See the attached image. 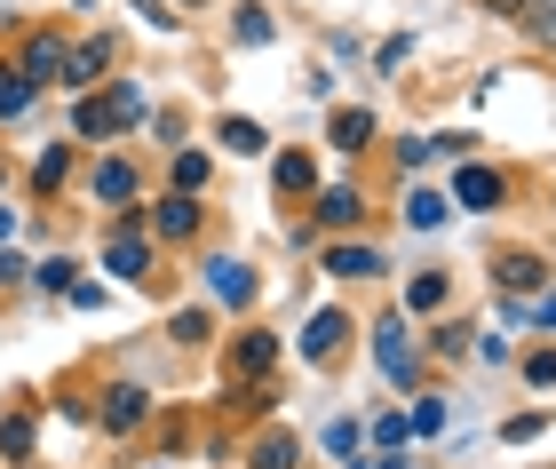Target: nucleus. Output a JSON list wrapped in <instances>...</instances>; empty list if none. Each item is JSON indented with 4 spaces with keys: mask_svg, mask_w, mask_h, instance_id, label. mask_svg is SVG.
<instances>
[{
    "mask_svg": "<svg viewBox=\"0 0 556 469\" xmlns=\"http://www.w3.org/2000/svg\"><path fill=\"white\" fill-rule=\"evenodd\" d=\"M104 64H112V40H80L64 56V88H96V72H104Z\"/></svg>",
    "mask_w": 556,
    "mask_h": 469,
    "instance_id": "nucleus-7",
    "label": "nucleus"
},
{
    "mask_svg": "<svg viewBox=\"0 0 556 469\" xmlns=\"http://www.w3.org/2000/svg\"><path fill=\"white\" fill-rule=\"evenodd\" d=\"M191 9H199V0H191Z\"/></svg>",
    "mask_w": 556,
    "mask_h": 469,
    "instance_id": "nucleus-33",
    "label": "nucleus"
},
{
    "mask_svg": "<svg viewBox=\"0 0 556 469\" xmlns=\"http://www.w3.org/2000/svg\"><path fill=\"white\" fill-rule=\"evenodd\" d=\"M445 303V270H414L406 279V310H438Z\"/></svg>",
    "mask_w": 556,
    "mask_h": 469,
    "instance_id": "nucleus-18",
    "label": "nucleus"
},
{
    "mask_svg": "<svg viewBox=\"0 0 556 469\" xmlns=\"http://www.w3.org/2000/svg\"><path fill=\"white\" fill-rule=\"evenodd\" d=\"M72 128H80V136H112L119 112H112V104H80V119H72Z\"/></svg>",
    "mask_w": 556,
    "mask_h": 469,
    "instance_id": "nucleus-24",
    "label": "nucleus"
},
{
    "mask_svg": "<svg viewBox=\"0 0 556 469\" xmlns=\"http://www.w3.org/2000/svg\"><path fill=\"white\" fill-rule=\"evenodd\" d=\"M311 183H318L311 152H287V160H278V191H287V200H294V191H311Z\"/></svg>",
    "mask_w": 556,
    "mask_h": 469,
    "instance_id": "nucleus-20",
    "label": "nucleus"
},
{
    "mask_svg": "<svg viewBox=\"0 0 556 469\" xmlns=\"http://www.w3.org/2000/svg\"><path fill=\"white\" fill-rule=\"evenodd\" d=\"M96 200H136V167L128 160H104V167H96Z\"/></svg>",
    "mask_w": 556,
    "mask_h": 469,
    "instance_id": "nucleus-16",
    "label": "nucleus"
},
{
    "mask_svg": "<svg viewBox=\"0 0 556 469\" xmlns=\"http://www.w3.org/2000/svg\"><path fill=\"white\" fill-rule=\"evenodd\" d=\"M239 40L263 48V40H270V16H263V9H239Z\"/></svg>",
    "mask_w": 556,
    "mask_h": 469,
    "instance_id": "nucleus-27",
    "label": "nucleus"
},
{
    "mask_svg": "<svg viewBox=\"0 0 556 469\" xmlns=\"http://www.w3.org/2000/svg\"><path fill=\"white\" fill-rule=\"evenodd\" d=\"M0 454H9V461L33 454V422H24V414H16V422H0Z\"/></svg>",
    "mask_w": 556,
    "mask_h": 469,
    "instance_id": "nucleus-23",
    "label": "nucleus"
},
{
    "mask_svg": "<svg viewBox=\"0 0 556 469\" xmlns=\"http://www.w3.org/2000/svg\"><path fill=\"white\" fill-rule=\"evenodd\" d=\"M541 430H548V414H517V422H501V438H509V446H533Z\"/></svg>",
    "mask_w": 556,
    "mask_h": 469,
    "instance_id": "nucleus-25",
    "label": "nucleus"
},
{
    "mask_svg": "<svg viewBox=\"0 0 556 469\" xmlns=\"http://www.w3.org/2000/svg\"><path fill=\"white\" fill-rule=\"evenodd\" d=\"M112 270H119V279H143V270H151V246L136 239V224H119V239H112V255H104Z\"/></svg>",
    "mask_w": 556,
    "mask_h": 469,
    "instance_id": "nucleus-11",
    "label": "nucleus"
},
{
    "mask_svg": "<svg viewBox=\"0 0 556 469\" xmlns=\"http://www.w3.org/2000/svg\"><path fill=\"white\" fill-rule=\"evenodd\" d=\"M326 270H334V279H374V270H382V255H374V246H334V255H326Z\"/></svg>",
    "mask_w": 556,
    "mask_h": 469,
    "instance_id": "nucleus-13",
    "label": "nucleus"
},
{
    "mask_svg": "<svg viewBox=\"0 0 556 469\" xmlns=\"http://www.w3.org/2000/svg\"><path fill=\"white\" fill-rule=\"evenodd\" d=\"M485 9H493V16H525V0H485Z\"/></svg>",
    "mask_w": 556,
    "mask_h": 469,
    "instance_id": "nucleus-32",
    "label": "nucleus"
},
{
    "mask_svg": "<svg viewBox=\"0 0 556 469\" xmlns=\"http://www.w3.org/2000/svg\"><path fill=\"white\" fill-rule=\"evenodd\" d=\"M175 183H184V191H199V183H207V160H199V152H184V160H175Z\"/></svg>",
    "mask_w": 556,
    "mask_h": 469,
    "instance_id": "nucleus-28",
    "label": "nucleus"
},
{
    "mask_svg": "<svg viewBox=\"0 0 556 469\" xmlns=\"http://www.w3.org/2000/svg\"><path fill=\"white\" fill-rule=\"evenodd\" d=\"M525 382H533V390H556V351H533V358H525Z\"/></svg>",
    "mask_w": 556,
    "mask_h": 469,
    "instance_id": "nucleus-26",
    "label": "nucleus"
},
{
    "mask_svg": "<svg viewBox=\"0 0 556 469\" xmlns=\"http://www.w3.org/2000/svg\"><path fill=\"white\" fill-rule=\"evenodd\" d=\"M151 231H160V239H191L199 231V200H191V191H175L167 207H151Z\"/></svg>",
    "mask_w": 556,
    "mask_h": 469,
    "instance_id": "nucleus-8",
    "label": "nucleus"
},
{
    "mask_svg": "<svg viewBox=\"0 0 556 469\" xmlns=\"http://www.w3.org/2000/svg\"><path fill=\"white\" fill-rule=\"evenodd\" d=\"M525 318H533V327H556V294H541V303L525 310Z\"/></svg>",
    "mask_w": 556,
    "mask_h": 469,
    "instance_id": "nucleus-31",
    "label": "nucleus"
},
{
    "mask_svg": "<svg viewBox=\"0 0 556 469\" xmlns=\"http://www.w3.org/2000/svg\"><path fill=\"white\" fill-rule=\"evenodd\" d=\"M64 56H72V48H64L56 33L24 40V80H33V88H64Z\"/></svg>",
    "mask_w": 556,
    "mask_h": 469,
    "instance_id": "nucleus-2",
    "label": "nucleus"
},
{
    "mask_svg": "<svg viewBox=\"0 0 556 469\" xmlns=\"http://www.w3.org/2000/svg\"><path fill=\"white\" fill-rule=\"evenodd\" d=\"M438 422H445V406H438V398H421V406L406 414V430H421V438H429V430H438Z\"/></svg>",
    "mask_w": 556,
    "mask_h": 469,
    "instance_id": "nucleus-29",
    "label": "nucleus"
},
{
    "mask_svg": "<svg viewBox=\"0 0 556 469\" xmlns=\"http://www.w3.org/2000/svg\"><path fill=\"white\" fill-rule=\"evenodd\" d=\"M374 143V112H334V152H366Z\"/></svg>",
    "mask_w": 556,
    "mask_h": 469,
    "instance_id": "nucleus-15",
    "label": "nucleus"
},
{
    "mask_svg": "<svg viewBox=\"0 0 556 469\" xmlns=\"http://www.w3.org/2000/svg\"><path fill=\"white\" fill-rule=\"evenodd\" d=\"M33 104V80H24V64H0V119H16Z\"/></svg>",
    "mask_w": 556,
    "mask_h": 469,
    "instance_id": "nucleus-17",
    "label": "nucleus"
},
{
    "mask_svg": "<svg viewBox=\"0 0 556 469\" xmlns=\"http://www.w3.org/2000/svg\"><path fill=\"white\" fill-rule=\"evenodd\" d=\"M33 183L48 191V183H64V152H40V167H33Z\"/></svg>",
    "mask_w": 556,
    "mask_h": 469,
    "instance_id": "nucleus-30",
    "label": "nucleus"
},
{
    "mask_svg": "<svg viewBox=\"0 0 556 469\" xmlns=\"http://www.w3.org/2000/svg\"><path fill=\"white\" fill-rule=\"evenodd\" d=\"M342 334H350V318H342V310H318V318H311V334H302V358H318V366H326V358L342 351Z\"/></svg>",
    "mask_w": 556,
    "mask_h": 469,
    "instance_id": "nucleus-6",
    "label": "nucleus"
},
{
    "mask_svg": "<svg viewBox=\"0 0 556 469\" xmlns=\"http://www.w3.org/2000/svg\"><path fill=\"white\" fill-rule=\"evenodd\" d=\"M207 287H215V303H255V270H247L239 255H215L207 263Z\"/></svg>",
    "mask_w": 556,
    "mask_h": 469,
    "instance_id": "nucleus-3",
    "label": "nucleus"
},
{
    "mask_svg": "<svg viewBox=\"0 0 556 469\" xmlns=\"http://www.w3.org/2000/svg\"><path fill=\"white\" fill-rule=\"evenodd\" d=\"M270 358H278V342H270V334H239V358H231V366H239L247 382H255V375H270Z\"/></svg>",
    "mask_w": 556,
    "mask_h": 469,
    "instance_id": "nucleus-14",
    "label": "nucleus"
},
{
    "mask_svg": "<svg viewBox=\"0 0 556 469\" xmlns=\"http://www.w3.org/2000/svg\"><path fill=\"white\" fill-rule=\"evenodd\" d=\"M223 143L247 160V152H263V128H255V119H223Z\"/></svg>",
    "mask_w": 556,
    "mask_h": 469,
    "instance_id": "nucleus-22",
    "label": "nucleus"
},
{
    "mask_svg": "<svg viewBox=\"0 0 556 469\" xmlns=\"http://www.w3.org/2000/svg\"><path fill=\"white\" fill-rule=\"evenodd\" d=\"M525 33L556 48V0H525Z\"/></svg>",
    "mask_w": 556,
    "mask_h": 469,
    "instance_id": "nucleus-21",
    "label": "nucleus"
},
{
    "mask_svg": "<svg viewBox=\"0 0 556 469\" xmlns=\"http://www.w3.org/2000/svg\"><path fill=\"white\" fill-rule=\"evenodd\" d=\"M294 461H302V446H294L287 430H270L263 446H255V469H294Z\"/></svg>",
    "mask_w": 556,
    "mask_h": 469,
    "instance_id": "nucleus-19",
    "label": "nucleus"
},
{
    "mask_svg": "<svg viewBox=\"0 0 556 469\" xmlns=\"http://www.w3.org/2000/svg\"><path fill=\"white\" fill-rule=\"evenodd\" d=\"M374 358H382L390 382H414V342H406V318H382L374 327Z\"/></svg>",
    "mask_w": 556,
    "mask_h": 469,
    "instance_id": "nucleus-1",
    "label": "nucleus"
},
{
    "mask_svg": "<svg viewBox=\"0 0 556 469\" xmlns=\"http://www.w3.org/2000/svg\"><path fill=\"white\" fill-rule=\"evenodd\" d=\"M453 207H477V215L501 207V176L493 167H462V176H453Z\"/></svg>",
    "mask_w": 556,
    "mask_h": 469,
    "instance_id": "nucleus-5",
    "label": "nucleus"
},
{
    "mask_svg": "<svg viewBox=\"0 0 556 469\" xmlns=\"http://www.w3.org/2000/svg\"><path fill=\"white\" fill-rule=\"evenodd\" d=\"M358 207H366V200H358V183H334V191L318 200V224H326V231H342V224H358Z\"/></svg>",
    "mask_w": 556,
    "mask_h": 469,
    "instance_id": "nucleus-12",
    "label": "nucleus"
},
{
    "mask_svg": "<svg viewBox=\"0 0 556 469\" xmlns=\"http://www.w3.org/2000/svg\"><path fill=\"white\" fill-rule=\"evenodd\" d=\"M445 215H453V200H445V191H406V231H438L445 224Z\"/></svg>",
    "mask_w": 556,
    "mask_h": 469,
    "instance_id": "nucleus-10",
    "label": "nucleus"
},
{
    "mask_svg": "<svg viewBox=\"0 0 556 469\" xmlns=\"http://www.w3.org/2000/svg\"><path fill=\"white\" fill-rule=\"evenodd\" d=\"M143 414H151V398H143L136 382H119V390H104V430H112V438H128V430L143 422Z\"/></svg>",
    "mask_w": 556,
    "mask_h": 469,
    "instance_id": "nucleus-4",
    "label": "nucleus"
},
{
    "mask_svg": "<svg viewBox=\"0 0 556 469\" xmlns=\"http://www.w3.org/2000/svg\"><path fill=\"white\" fill-rule=\"evenodd\" d=\"M493 279L509 287V294H533V287L548 279V263H541V255H501V263H493Z\"/></svg>",
    "mask_w": 556,
    "mask_h": 469,
    "instance_id": "nucleus-9",
    "label": "nucleus"
}]
</instances>
